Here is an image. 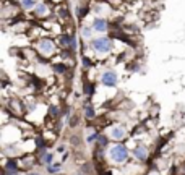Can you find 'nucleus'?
Returning <instances> with one entry per match:
<instances>
[{
  "mask_svg": "<svg viewBox=\"0 0 185 175\" xmlns=\"http://www.w3.org/2000/svg\"><path fill=\"white\" fill-rule=\"evenodd\" d=\"M58 170H60V165H50L49 167V172H50V174H57Z\"/></svg>",
  "mask_w": 185,
  "mask_h": 175,
  "instance_id": "13",
  "label": "nucleus"
},
{
  "mask_svg": "<svg viewBox=\"0 0 185 175\" xmlns=\"http://www.w3.org/2000/svg\"><path fill=\"white\" fill-rule=\"evenodd\" d=\"M109 156L114 162H125V159H127L128 152H127V148L123 146V144H115V146L111 148L109 151Z\"/></svg>",
  "mask_w": 185,
  "mask_h": 175,
  "instance_id": "1",
  "label": "nucleus"
},
{
  "mask_svg": "<svg viewBox=\"0 0 185 175\" xmlns=\"http://www.w3.org/2000/svg\"><path fill=\"white\" fill-rule=\"evenodd\" d=\"M125 136V130L120 128V126H115L114 130H112V138L114 139H122Z\"/></svg>",
  "mask_w": 185,
  "mask_h": 175,
  "instance_id": "6",
  "label": "nucleus"
},
{
  "mask_svg": "<svg viewBox=\"0 0 185 175\" xmlns=\"http://www.w3.org/2000/svg\"><path fill=\"white\" fill-rule=\"evenodd\" d=\"M117 73L115 71H106V73L101 76V81H102L104 86H115L117 84Z\"/></svg>",
  "mask_w": 185,
  "mask_h": 175,
  "instance_id": "3",
  "label": "nucleus"
},
{
  "mask_svg": "<svg viewBox=\"0 0 185 175\" xmlns=\"http://www.w3.org/2000/svg\"><path fill=\"white\" fill-rule=\"evenodd\" d=\"M93 47H94L96 52L106 54L112 49V42H111V39H107V37H98V39L93 41Z\"/></svg>",
  "mask_w": 185,
  "mask_h": 175,
  "instance_id": "2",
  "label": "nucleus"
},
{
  "mask_svg": "<svg viewBox=\"0 0 185 175\" xmlns=\"http://www.w3.org/2000/svg\"><path fill=\"white\" fill-rule=\"evenodd\" d=\"M60 41H62V44H63V45H72V39H70V37H67V36H63Z\"/></svg>",
  "mask_w": 185,
  "mask_h": 175,
  "instance_id": "12",
  "label": "nucleus"
},
{
  "mask_svg": "<svg viewBox=\"0 0 185 175\" xmlns=\"http://www.w3.org/2000/svg\"><path fill=\"white\" fill-rule=\"evenodd\" d=\"M36 13L37 15H39V16H42V15H45V13H47V7H45L44 3H39L36 7Z\"/></svg>",
  "mask_w": 185,
  "mask_h": 175,
  "instance_id": "9",
  "label": "nucleus"
},
{
  "mask_svg": "<svg viewBox=\"0 0 185 175\" xmlns=\"http://www.w3.org/2000/svg\"><path fill=\"white\" fill-rule=\"evenodd\" d=\"M85 115H86L88 118H93L94 117V109L91 106H86V109H85Z\"/></svg>",
  "mask_w": 185,
  "mask_h": 175,
  "instance_id": "10",
  "label": "nucleus"
},
{
  "mask_svg": "<svg viewBox=\"0 0 185 175\" xmlns=\"http://www.w3.org/2000/svg\"><path fill=\"white\" fill-rule=\"evenodd\" d=\"M36 5V0H21V7L25 10H31Z\"/></svg>",
  "mask_w": 185,
  "mask_h": 175,
  "instance_id": "8",
  "label": "nucleus"
},
{
  "mask_svg": "<svg viewBox=\"0 0 185 175\" xmlns=\"http://www.w3.org/2000/svg\"><path fill=\"white\" fill-rule=\"evenodd\" d=\"M93 29H94V31H99V33L107 31V21L102 20V18H96V20L93 21Z\"/></svg>",
  "mask_w": 185,
  "mask_h": 175,
  "instance_id": "5",
  "label": "nucleus"
},
{
  "mask_svg": "<svg viewBox=\"0 0 185 175\" xmlns=\"http://www.w3.org/2000/svg\"><path fill=\"white\" fill-rule=\"evenodd\" d=\"M39 50H41L42 54H52L54 52V44L52 41H49V39H42L41 42H39Z\"/></svg>",
  "mask_w": 185,
  "mask_h": 175,
  "instance_id": "4",
  "label": "nucleus"
},
{
  "mask_svg": "<svg viewBox=\"0 0 185 175\" xmlns=\"http://www.w3.org/2000/svg\"><path fill=\"white\" fill-rule=\"evenodd\" d=\"M135 156H136V159L144 161V159H146V149H144L143 146H136L135 148Z\"/></svg>",
  "mask_w": 185,
  "mask_h": 175,
  "instance_id": "7",
  "label": "nucleus"
},
{
  "mask_svg": "<svg viewBox=\"0 0 185 175\" xmlns=\"http://www.w3.org/2000/svg\"><path fill=\"white\" fill-rule=\"evenodd\" d=\"M106 143H107L106 136H99V144H101V146H106Z\"/></svg>",
  "mask_w": 185,
  "mask_h": 175,
  "instance_id": "16",
  "label": "nucleus"
},
{
  "mask_svg": "<svg viewBox=\"0 0 185 175\" xmlns=\"http://www.w3.org/2000/svg\"><path fill=\"white\" fill-rule=\"evenodd\" d=\"M50 161H52V156H50V154H47V156L44 157V162H47V164H49Z\"/></svg>",
  "mask_w": 185,
  "mask_h": 175,
  "instance_id": "17",
  "label": "nucleus"
},
{
  "mask_svg": "<svg viewBox=\"0 0 185 175\" xmlns=\"http://www.w3.org/2000/svg\"><path fill=\"white\" fill-rule=\"evenodd\" d=\"M96 138H99V135L96 133V131H93V135H89V136H88V143H91V141H94Z\"/></svg>",
  "mask_w": 185,
  "mask_h": 175,
  "instance_id": "14",
  "label": "nucleus"
},
{
  "mask_svg": "<svg viewBox=\"0 0 185 175\" xmlns=\"http://www.w3.org/2000/svg\"><path fill=\"white\" fill-rule=\"evenodd\" d=\"M54 70H55L57 73H63V71H65V65H62V63H58V65H55V67H54Z\"/></svg>",
  "mask_w": 185,
  "mask_h": 175,
  "instance_id": "11",
  "label": "nucleus"
},
{
  "mask_svg": "<svg viewBox=\"0 0 185 175\" xmlns=\"http://www.w3.org/2000/svg\"><path fill=\"white\" fill-rule=\"evenodd\" d=\"M28 175H39V174H28Z\"/></svg>",
  "mask_w": 185,
  "mask_h": 175,
  "instance_id": "20",
  "label": "nucleus"
},
{
  "mask_svg": "<svg viewBox=\"0 0 185 175\" xmlns=\"http://www.w3.org/2000/svg\"><path fill=\"white\" fill-rule=\"evenodd\" d=\"M106 175H111V172H107V174H106Z\"/></svg>",
  "mask_w": 185,
  "mask_h": 175,
  "instance_id": "21",
  "label": "nucleus"
},
{
  "mask_svg": "<svg viewBox=\"0 0 185 175\" xmlns=\"http://www.w3.org/2000/svg\"><path fill=\"white\" fill-rule=\"evenodd\" d=\"M83 36H85V37H91V29L89 28H85V29H83Z\"/></svg>",
  "mask_w": 185,
  "mask_h": 175,
  "instance_id": "15",
  "label": "nucleus"
},
{
  "mask_svg": "<svg viewBox=\"0 0 185 175\" xmlns=\"http://www.w3.org/2000/svg\"><path fill=\"white\" fill-rule=\"evenodd\" d=\"M85 13H86V10H85V8H80V10H78V15H80V16H83Z\"/></svg>",
  "mask_w": 185,
  "mask_h": 175,
  "instance_id": "19",
  "label": "nucleus"
},
{
  "mask_svg": "<svg viewBox=\"0 0 185 175\" xmlns=\"http://www.w3.org/2000/svg\"><path fill=\"white\" fill-rule=\"evenodd\" d=\"M50 114H52V115H57V114H58V110L55 109V107H52V109H50Z\"/></svg>",
  "mask_w": 185,
  "mask_h": 175,
  "instance_id": "18",
  "label": "nucleus"
}]
</instances>
